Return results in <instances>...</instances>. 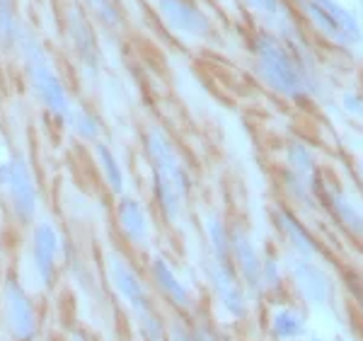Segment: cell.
<instances>
[{
	"label": "cell",
	"mask_w": 363,
	"mask_h": 341,
	"mask_svg": "<svg viewBox=\"0 0 363 341\" xmlns=\"http://www.w3.org/2000/svg\"><path fill=\"white\" fill-rule=\"evenodd\" d=\"M145 155H148L150 169H153V191L157 208L167 220H177L186 189H189V179H186V172L182 167L172 140L165 136L162 128H148Z\"/></svg>",
	"instance_id": "1"
},
{
	"label": "cell",
	"mask_w": 363,
	"mask_h": 341,
	"mask_svg": "<svg viewBox=\"0 0 363 341\" xmlns=\"http://www.w3.org/2000/svg\"><path fill=\"white\" fill-rule=\"evenodd\" d=\"M17 44L22 46V58H25V70L29 85H32L34 97L39 99V104L49 111L51 116H56L58 121H66L70 109L75 107L73 99H70L66 85L58 78V73L51 66L49 56H46L44 46L39 44L37 37L27 32H20Z\"/></svg>",
	"instance_id": "2"
},
{
	"label": "cell",
	"mask_w": 363,
	"mask_h": 341,
	"mask_svg": "<svg viewBox=\"0 0 363 341\" xmlns=\"http://www.w3.org/2000/svg\"><path fill=\"white\" fill-rule=\"evenodd\" d=\"M0 194L8 201L13 218L20 225H34L39 213V186L32 164L25 155L15 152L0 162Z\"/></svg>",
	"instance_id": "3"
},
{
	"label": "cell",
	"mask_w": 363,
	"mask_h": 341,
	"mask_svg": "<svg viewBox=\"0 0 363 341\" xmlns=\"http://www.w3.org/2000/svg\"><path fill=\"white\" fill-rule=\"evenodd\" d=\"M0 315L13 341L39 339V313L32 296L15 274H5L0 284Z\"/></svg>",
	"instance_id": "4"
},
{
	"label": "cell",
	"mask_w": 363,
	"mask_h": 341,
	"mask_svg": "<svg viewBox=\"0 0 363 341\" xmlns=\"http://www.w3.org/2000/svg\"><path fill=\"white\" fill-rule=\"evenodd\" d=\"M63 235L51 220H37L29 235V264L37 284L51 291L58 281V257L63 252Z\"/></svg>",
	"instance_id": "5"
},
{
	"label": "cell",
	"mask_w": 363,
	"mask_h": 341,
	"mask_svg": "<svg viewBox=\"0 0 363 341\" xmlns=\"http://www.w3.org/2000/svg\"><path fill=\"white\" fill-rule=\"evenodd\" d=\"M107 279L112 284L114 293L124 301L133 315L153 310V293H150V284L140 276V272L128 262L126 255L121 252H109L107 255Z\"/></svg>",
	"instance_id": "6"
},
{
	"label": "cell",
	"mask_w": 363,
	"mask_h": 341,
	"mask_svg": "<svg viewBox=\"0 0 363 341\" xmlns=\"http://www.w3.org/2000/svg\"><path fill=\"white\" fill-rule=\"evenodd\" d=\"M114 218L116 228L124 235V240L133 247H148L150 242V218L145 206L136 196H116L114 206Z\"/></svg>",
	"instance_id": "7"
},
{
	"label": "cell",
	"mask_w": 363,
	"mask_h": 341,
	"mask_svg": "<svg viewBox=\"0 0 363 341\" xmlns=\"http://www.w3.org/2000/svg\"><path fill=\"white\" fill-rule=\"evenodd\" d=\"M259 63H262V75H264L272 87H277L279 92H289V95L298 90L296 70L277 41L272 39L259 41Z\"/></svg>",
	"instance_id": "8"
},
{
	"label": "cell",
	"mask_w": 363,
	"mask_h": 341,
	"mask_svg": "<svg viewBox=\"0 0 363 341\" xmlns=\"http://www.w3.org/2000/svg\"><path fill=\"white\" fill-rule=\"evenodd\" d=\"M66 27H68V37L73 41L75 54H78L80 63H83V68L87 70V75H95L99 70V46H97V37H95V32H92L87 17L80 13L78 8H70Z\"/></svg>",
	"instance_id": "9"
},
{
	"label": "cell",
	"mask_w": 363,
	"mask_h": 341,
	"mask_svg": "<svg viewBox=\"0 0 363 341\" xmlns=\"http://www.w3.org/2000/svg\"><path fill=\"white\" fill-rule=\"evenodd\" d=\"M148 274H150V284L155 286V291L160 293L172 308H177V310L191 308L189 288L182 284V279L174 274V269L169 267V262L165 257L155 255L148 264Z\"/></svg>",
	"instance_id": "10"
},
{
	"label": "cell",
	"mask_w": 363,
	"mask_h": 341,
	"mask_svg": "<svg viewBox=\"0 0 363 341\" xmlns=\"http://www.w3.org/2000/svg\"><path fill=\"white\" fill-rule=\"evenodd\" d=\"M211 284H213L216 296H218L220 305H223L228 313L235 317L245 315V291L242 284H238L230 262L213 259V264H211Z\"/></svg>",
	"instance_id": "11"
},
{
	"label": "cell",
	"mask_w": 363,
	"mask_h": 341,
	"mask_svg": "<svg viewBox=\"0 0 363 341\" xmlns=\"http://www.w3.org/2000/svg\"><path fill=\"white\" fill-rule=\"evenodd\" d=\"M155 10L165 17V22L174 32L182 34H201L206 32V20L189 0H150Z\"/></svg>",
	"instance_id": "12"
},
{
	"label": "cell",
	"mask_w": 363,
	"mask_h": 341,
	"mask_svg": "<svg viewBox=\"0 0 363 341\" xmlns=\"http://www.w3.org/2000/svg\"><path fill=\"white\" fill-rule=\"evenodd\" d=\"M230 262H235L238 272L250 288L262 286V259L255 245L242 233H230Z\"/></svg>",
	"instance_id": "13"
},
{
	"label": "cell",
	"mask_w": 363,
	"mask_h": 341,
	"mask_svg": "<svg viewBox=\"0 0 363 341\" xmlns=\"http://www.w3.org/2000/svg\"><path fill=\"white\" fill-rule=\"evenodd\" d=\"M95 160H97L99 174H102L107 189L112 191L114 196H124L126 194V172H124V167H121L119 157L114 155V150L109 148L107 143L97 140L95 143Z\"/></svg>",
	"instance_id": "14"
},
{
	"label": "cell",
	"mask_w": 363,
	"mask_h": 341,
	"mask_svg": "<svg viewBox=\"0 0 363 341\" xmlns=\"http://www.w3.org/2000/svg\"><path fill=\"white\" fill-rule=\"evenodd\" d=\"M66 123L70 126V131L75 133L80 140H99V133H102V123H99V119L95 114H92L90 109H85V107H73L70 109V114H68V119Z\"/></svg>",
	"instance_id": "15"
},
{
	"label": "cell",
	"mask_w": 363,
	"mask_h": 341,
	"mask_svg": "<svg viewBox=\"0 0 363 341\" xmlns=\"http://www.w3.org/2000/svg\"><path fill=\"white\" fill-rule=\"evenodd\" d=\"M20 22H17L13 0H0V46L13 49L20 39Z\"/></svg>",
	"instance_id": "16"
},
{
	"label": "cell",
	"mask_w": 363,
	"mask_h": 341,
	"mask_svg": "<svg viewBox=\"0 0 363 341\" xmlns=\"http://www.w3.org/2000/svg\"><path fill=\"white\" fill-rule=\"evenodd\" d=\"M138 322V339L140 341H169L167 339V327L160 320V315L153 310H145V313L136 315Z\"/></svg>",
	"instance_id": "17"
},
{
	"label": "cell",
	"mask_w": 363,
	"mask_h": 341,
	"mask_svg": "<svg viewBox=\"0 0 363 341\" xmlns=\"http://www.w3.org/2000/svg\"><path fill=\"white\" fill-rule=\"evenodd\" d=\"M85 5L95 13V17L102 22L104 27L116 29V27L124 25V20H121V13H119V8H116L114 0H85Z\"/></svg>",
	"instance_id": "18"
},
{
	"label": "cell",
	"mask_w": 363,
	"mask_h": 341,
	"mask_svg": "<svg viewBox=\"0 0 363 341\" xmlns=\"http://www.w3.org/2000/svg\"><path fill=\"white\" fill-rule=\"evenodd\" d=\"M272 329L279 339H291V337H298L301 334V317H298L294 310H281V313L274 315L272 320Z\"/></svg>",
	"instance_id": "19"
},
{
	"label": "cell",
	"mask_w": 363,
	"mask_h": 341,
	"mask_svg": "<svg viewBox=\"0 0 363 341\" xmlns=\"http://www.w3.org/2000/svg\"><path fill=\"white\" fill-rule=\"evenodd\" d=\"M167 339L169 341H216L213 334L206 332V329H199V327H189L186 322H169L167 327Z\"/></svg>",
	"instance_id": "20"
}]
</instances>
